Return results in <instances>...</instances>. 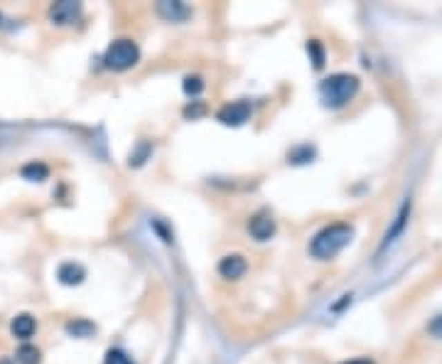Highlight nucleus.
I'll use <instances>...</instances> for the list:
<instances>
[{"label":"nucleus","mask_w":442,"mask_h":364,"mask_svg":"<svg viewBox=\"0 0 442 364\" xmlns=\"http://www.w3.org/2000/svg\"><path fill=\"white\" fill-rule=\"evenodd\" d=\"M352 239H354V226L347 224V221H334V224L322 226L320 232L312 237L307 251L309 256L317 261H332L352 244Z\"/></svg>","instance_id":"nucleus-1"},{"label":"nucleus","mask_w":442,"mask_h":364,"mask_svg":"<svg viewBox=\"0 0 442 364\" xmlns=\"http://www.w3.org/2000/svg\"><path fill=\"white\" fill-rule=\"evenodd\" d=\"M359 87L361 82L356 74H349V72L329 74V77L320 84V99L327 109H342V106H347L354 96L359 94Z\"/></svg>","instance_id":"nucleus-2"},{"label":"nucleus","mask_w":442,"mask_h":364,"mask_svg":"<svg viewBox=\"0 0 442 364\" xmlns=\"http://www.w3.org/2000/svg\"><path fill=\"white\" fill-rule=\"evenodd\" d=\"M138 62H140V47L128 37L110 42L104 52V66L110 69V72H128Z\"/></svg>","instance_id":"nucleus-3"},{"label":"nucleus","mask_w":442,"mask_h":364,"mask_svg":"<svg viewBox=\"0 0 442 364\" xmlns=\"http://www.w3.org/2000/svg\"><path fill=\"white\" fill-rule=\"evenodd\" d=\"M251 118V104L249 101H231V104L221 106L216 113V121L224 126H243Z\"/></svg>","instance_id":"nucleus-4"},{"label":"nucleus","mask_w":442,"mask_h":364,"mask_svg":"<svg viewBox=\"0 0 442 364\" xmlns=\"http://www.w3.org/2000/svg\"><path fill=\"white\" fill-rule=\"evenodd\" d=\"M249 234L256 242H268V239L276 237V219H273L271 212H256L249 219Z\"/></svg>","instance_id":"nucleus-5"},{"label":"nucleus","mask_w":442,"mask_h":364,"mask_svg":"<svg viewBox=\"0 0 442 364\" xmlns=\"http://www.w3.org/2000/svg\"><path fill=\"white\" fill-rule=\"evenodd\" d=\"M81 12H84L81 3L61 0V3H55V6L50 8V20L55 22V25H59V28H66V25H74V22H79Z\"/></svg>","instance_id":"nucleus-6"},{"label":"nucleus","mask_w":442,"mask_h":364,"mask_svg":"<svg viewBox=\"0 0 442 364\" xmlns=\"http://www.w3.org/2000/svg\"><path fill=\"white\" fill-rule=\"evenodd\" d=\"M246 271H249V264H246V259L241 254H227L219 261V266H216V273L224 281H238Z\"/></svg>","instance_id":"nucleus-7"},{"label":"nucleus","mask_w":442,"mask_h":364,"mask_svg":"<svg viewBox=\"0 0 442 364\" xmlns=\"http://www.w3.org/2000/svg\"><path fill=\"white\" fill-rule=\"evenodd\" d=\"M84 278H86V269L77 261H64V264L57 269V281L61 286H81Z\"/></svg>","instance_id":"nucleus-8"},{"label":"nucleus","mask_w":442,"mask_h":364,"mask_svg":"<svg viewBox=\"0 0 442 364\" xmlns=\"http://www.w3.org/2000/svg\"><path fill=\"white\" fill-rule=\"evenodd\" d=\"M10 332H12V337H17V340H22V343H28L30 337L37 332V320H35L30 313L15 315L12 322H10Z\"/></svg>","instance_id":"nucleus-9"},{"label":"nucleus","mask_w":442,"mask_h":364,"mask_svg":"<svg viewBox=\"0 0 442 364\" xmlns=\"http://www.w3.org/2000/svg\"><path fill=\"white\" fill-rule=\"evenodd\" d=\"M20 175L25 177V180L44 182L47 177H50V167L44 165V163H39V161H32V163H28V165H22Z\"/></svg>","instance_id":"nucleus-10"},{"label":"nucleus","mask_w":442,"mask_h":364,"mask_svg":"<svg viewBox=\"0 0 442 364\" xmlns=\"http://www.w3.org/2000/svg\"><path fill=\"white\" fill-rule=\"evenodd\" d=\"M408 215H410V202H405L403 207H401V212H398L396 224H393V229H391V232H386V237H383V246H388V242H393V239H396V234L403 232L405 221H408Z\"/></svg>","instance_id":"nucleus-11"},{"label":"nucleus","mask_w":442,"mask_h":364,"mask_svg":"<svg viewBox=\"0 0 442 364\" xmlns=\"http://www.w3.org/2000/svg\"><path fill=\"white\" fill-rule=\"evenodd\" d=\"M15 359L20 364H39L42 362V352L35 345H20L15 352Z\"/></svg>","instance_id":"nucleus-12"},{"label":"nucleus","mask_w":442,"mask_h":364,"mask_svg":"<svg viewBox=\"0 0 442 364\" xmlns=\"http://www.w3.org/2000/svg\"><path fill=\"white\" fill-rule=\"evenodd\" d=\"M64 330L69 332V335H72V337H81V340H84V337L91 335V332H94L96 327L91 325V322H88V320H84V318H77V320H69V322H66Z\"/></svg>","instance_id":"nucleus-13"},{"label":"nucleus","mask_w":442,"mask_h":364,"mask_svg":"<svg viewBox=\"0 0 442 364\" xmlns=\"http://www.w3.org/2000/svg\"><path fill=\"white\" fill-rule=\"evenodd\" d=\"M157 10H160V15H165L167 20H172V22L187 17V8H184L182 3H160Z\"/></svg>","instance_id":"nucleus-14"},{"label":"nucleus","mask_w":442,"mask_h":364,"mask_svg":"<svg viewBox=\"0 0 442 364\" xmlns=\"http://www.w3.org/2000/svg\"><path fill=\"white\" fill-rule=\"evenodd\" d=\"M204 87H206L204 79L197 77V74H189V77H184V82H182V89L187 96H199L204 91Z\"/></svg>","instance_id":"nucleus-15"},{"label":"nucleus","mask_w":442,"mask_h":364,"mask_svg":"<svg viewBox=\"0 0 442 364\" xmlns=\"http://www.w3.org/2000/svg\"><path fill=\"white\" fill-rule=\"evenodd\" d=\"M307 55H309V60H312V66H315V69H322V66H325V50H322L320 39H309Z\"/></svg>","instance_id":"nucleus-16"},{"label":"nucleus","mask_w":442,"mask_h":364,"mask_svg":"<svg viewBox=\"0 0 442 364\" xmlns=\"http://www.w3.org/2000/svg\"><path fill=\"white\" fill-rule=\"evenodd\" d=\"M104 364H135L131 357H128L123 349H118V347H110L108 352H106V357H104Z\"/></svg>","instance_id":"nucleus-17"},{"label":"nucleus","mask_w":442,"mask_h":364,"mask_svg":"<svg viewBox=\"0 0 442 364\" xmlns=\"http://www.w3.org/2000/svg\"><path fill=\"white\" fill-rule=\"evenodd\" d=\"M312 155H315V150L309 148V145H300V148L290 150V155H287V161L298 165V163H307L309 158H312Z\"/></svg>","instance_id":"nucleus-18"},{"label":"nucleus","mask_w":442,"mask_h":364,"mask_svg":"<svg viewBox=\"0 0 442 364\" xmlns=\"http://www.w3.org/2000/svg\"><path fill=\"white\" fill-rule=\"evenodd\" d=\"M342 364H376V362L369 357H359V359H349V362H342Z\"/></svg>","instance_id":"nucleus-19"},{"label":"nucleus","mask_w":442,"mask_h":364,"mask_svg":"<svg viewBox=\"0 0 442 364\" xmlns=\"http://www.w3.org/2000/svg\"><path fill=\"white\" fill-rule=\"evenodd\" d=\"M0 364H15V362L10 357H0Z\"/></svg>","instance_id":"nucleus-20"},{"label":"nucleus","mask_w":442,"mask_h":364,"mask_svg":"<svg viewBox=\"0 0 442 364\" xmlns=\"http://www.w3.org/2000/svg\"><path fill=\"white\" fill-rule=\"evenodd\" d=\"M0 20H3V17H0Z\"/></svg>","instance_id":"nucleus-21"}]
</instances>
